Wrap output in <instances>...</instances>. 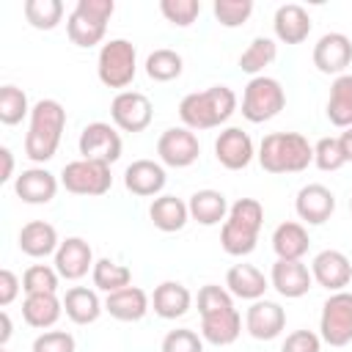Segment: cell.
Masks as SVG:
<instances>
[{
    "mask_svg": "<svg viewBox=\"0 0 352 352\" xmlns=\"http://www.w3.org/2000/svg\"><path fill=\"white\" fill-rule=\"evenodd\" d=\"M63 311V300H58V294L52 292H41V294H28L25 302H22V316L30 327H52L58 322Z\"/></svg>",
    "mask_w": 352,
    "mask_h": 352,
    "instance_id": "f546056e",
    "label": "cell"
},
{
    "mask_svg": "<svg viewBox=\"0 0 352 352\" xmlns=\"http://www.w3.org/2000/svg\"><path fill=\"white\" fill-rule=\"evenodd\" d=\"M311 275L319 286L330 292H344V286L352 280V261L341 250H319L311 261Z\"/></svg>",
    "mask_w": 352,
    "mask_h": 352,
    "instance_id": "4fadbf2b",
    "label": "cell"
},
{
    "mask_svg": "<svg viewBox=\"0 0 352 352\" xmlns=\"http://www.w3.org/2000/svg\"><path fill=\"white\" fill-rule=\"evenodd\" d=\"M160 11L170 25L187 28L195 22V16L201 14V3L198 0H160Z\"/></svg>",
    "mask_w": 352,
    "mask_h": 352,
    "instance_id": "60d3db41",
    "label": "cell"
},
{
    "mask_svg": "<svg viewBox=\"0 0 352 352\" xmlns=\"http://www.w3.org/2000/svg\"><path fill=\"white\" fill-rule=\"evenodd\" d=\"M212 11H214L220 25L236 28V25L248 22V16L253 14V0H214Z\"/></svg>",
    "mask_w": 352,
    "mask_h": 352,
    "instance_id": "ab89813d",
    "label": "cell"
},
{
    "mask_svg": "<svg viewBox=\"0 0 352 352\" xmlns=\"http://www.w3.org/2000/svg\"><path fill=\"white\" fill-rule=\"evenodd\" d=\"M239 333H242V316L236 308H226V311L201 316V336L209 344H217V346L234 344L239 338Z\"/></svg>",
    "mask_w": 352,
    "mask_h": 352,
    "instance_id": "cb8c5ba5",
    "label": "cell"
},
{
    "mask_svg": "<svg viewBox=\"0 0 352 352\" xmlns=\"http://www.w3.org/2000/svg\"><path fill=\"white\" fill-rule=\"evenodd\" d=\"M58 245H60L58 242V231L47 220H30L19 231V248H22V253H28L33 258H41V256L55 253Z\"/></svg>",
    "mask_w": 352,
    "mask_h": 352,
    "instance_id": "484cf974",
    "label": "cell"
},
{
    "mask_svg": "<svg viewBox=\"0 0 352 352\" xmlns=\"http://www.w3.org/2000/svg\"><path fill=\"white\" fill-rule=\"evenodd\" d=\"M226 286L239 300H261L267 292V278L253 264H234L226 272Z\"/></svg>",
    "mask_w": 352,
    "mask_h": 352,
    "instance_id": "4316f807",
    "label": "cell"
},
{
    "mask_svg": "<svg viewBox=\"0 0 352 352\" xmlns=\"http://www.w3.org/2000/svg\"><path fill=\"white\" fill-rule=\"evenodd\" d=\"M226 308H234V294L228 289H223L217 283H206L198 292V314L201 316H209V314H217Z\"/></svg>",
    "mask_w": 352,
    "mask_h": 352,
    "instance_id": "b9f144b4",
    "label": "cell"
},
{
    "mask_svg": "<svg viewBox=\"0 0 352 352\" xmlns=\"http://www.w3.org/2000/svg\"><path fill=\"white\" fill-rule=\"evenodd\" d=\"M66 126V110L58 99H38L30 107V126L25 135V154L33 162H47L55 157L60 132Z\"/></svg>",
    "mask_w": 352,
    "mask_h": 352,
    "instance_id": "6da1fadb",
    "label": "cell"
},
{
    "mask_svg": "<svg viewBox=\"0 0 352 352\" xmlns=\"http://www.w3.org/2000/svg\"><path fill=\"white\" fill-rule=\"evenodd\" d=\"M16 292H19V278L8 267H3L0 270V305H8L16 297Z\"/></svg>",
    "mask_w": 352,
    "mask_h": 352,
    "instance_id": "c3c4849f",
    "label": "cell"
},
{
    "mask_svg": "<svg viewBox=\"0 0 352 352\" xmlns=\"http://www.w3.org/2000/svg\"><path fill=\"white\" fill-rule=\"evenodd\" d=\"M148 217L160 231H182L190 220V209L176 195H157L148 206Z\"/></svg>",
    "mask_w": 352,
    "mask_h": 352,
    "instance_id": "4dcf8cb0",
    "label": "cell"
},
{
    "mask_svg": "<svg viewBox=\"0 0 352 352\" xmlns=\"http://www.w3.org/2000/svg\"><path fill=\"white\" fill-rule=\"evenodd\" d=\"M338 140H341V148H344V157H346V162H352V126H349V129H344Z\"/></svg>",
    "mask_w": 352,
    "mask_h": 352,
    "instance_id": "816d5d0a",
    "label": "cell"
},
{
    "mask_svg": "<svg viewBox=\"0 0 352 352\" xmlns=\"http://www.w3.org/2000/svg\"><path fill=\"white\" fill-rule=\"evenodd\" d=\"M162 352H204V341L198 338L195 330L190 327H176V330H168L165 338H162Z\"/></svg>",
    "mask_w": 352,
    "mask_h": 352,
    "instance_id": "ee69618b",
    "label": "cell"
},
{
    "mask_svg": "<svg viewBox=\"0 0 352 352\" xmlns=\"http://www.w3.org/2000/svg\"><path fill=\"white\" fill-rule=\"evenodd\" d=\"M124 187L132 195H157L165 187V168L154 160H135L124 170Z\"/></svg>",
    "mask_w": 352,
    "mask_h": 352,
    "instance_id": "d6986e66",
    "label": "cell"
},
{
    "mask_svg": "<svg viewBox=\"0 0 352 352\" xmlns=\"http://www.w3.org/2000/svg\"><path fill=\"white\" fill-rule=\"evenodd\" d=\"M275 55H278V44L270 36H256L248 44V50L239 55V69L258 77V72H264V66H270Z\"/></svg>",
    "mask_w": 352,
    "mask_h": 352,
    "instance_id": "e575fe53",
    "label": "cell"
},
{
    "mask_svg": "<svg viewBox=\"0 0 352 352\" xmlns=\"http://www.w3.org/2000/svg\"><path fill=\"white\" fill-rule=\"evenodd\" d=\"M236 110V94L228 85H212L206 91H192L179 102V116L187 129H212L228 121Z\"/></svg>",
    "mask_w": 352,
    "mask_h": 352,
    "instance_id": "7a4b0ae2",
    "label": "cell"
},
{
    "mask_svg": "<svg viewBox=\"0 0 352 352\" xmlns=\"http://www.w3.org/2000/svg\"><path fill=\"white\" fill-rule=\"evenodd\" d=\"M256 242H258V228H253L248 223H239L234 217H226V223L220 228V245H223L226 253L248 256V253H253Z\"/></svg>",
    "mask_w": 352,
    "mask_h": 352,
    "instance_id": "d6a6232c",
    "label": "cell"
},
{
    "mask_svg": "<svg viewBox=\"0 0 352 352\" xmlns=\"http://www.w3.org/2000/svg\"><path fill=\"white\" fill-rule=\"evenodd\" d=\"M286 104V94L280 88V82L275 77H267V74H258L253 77L248 85H245V94H242V116L253 124H261V121H270L275 118Z\"/></svg>",
    "mask_w": 352,
    "mask_h": 352,
    "instance_id": "8992f818",
    "label": "cell"
},
{
    "mask_svg": "<svg viewBox=\"0 0 352 352\" xmlns=\"http://www.w3.org/2000/svg\"><path fill=\"white\" fill-rule=\"evenodd\" d=\"M319 330L330 346H346L352 341V292H333L324 300Z\"/></svg>",
    "mask_w": 352,
    "mask_h": 352,
    "instance_id": "ba28073f",
    "label": "cell"
},
{
    "mask_svg": "<svg viewBox=\"0 0 352 352\" xmlns=\"http://www.w3.org/2000/svg\"><path fill=\"white\" fill-rule=\"evenodd\" d=\"M157 154L170 168H187V165H192L198 160L201 143H198V138L187 126H170V129H165L160 135Z\"/></svg>",
    "mask_w": 352,
    "mask_h": 352,
    "instance_id": "8fae6325",
    "label": "cell"
},
{
    "mask_svg": "<svg viewBox=\"0 0 352 352\" xmlns=\"http://www.w3.org/2000/svg\"><path fill=\"white\" fill-rule=\"evenodd\" d=\"M0 352H8V349H6V346H0Z\"/></svg>",
    "mask_w": 352,
    "mask_h": 352,
    "instance_id": "f5cc1de1",
    "label": "cell"
},
{
    "mask_svg": "<svg viewBox=\"0 0 352 352\" xmlns=\"http://www.w3.org/2000/svg\"><path fill=\"white\" fill-rule=\"evenodd\" d=\"M63 16L60 0H25V19L38 30H52Z\"/></svg>",
    "mask_w": 352,
    "mask_h": 352,
    "instance_id": "8d00e7d4",
    "label": "cell"
},
{
    "mask_svg": "<svg viewBox=\"0 0 352 352\" xmlns=\"http://www.w3.org/2000/svg\"><path fill=\"white\" fill-rule=\"evenodd\" d=\"M349 212H352V198H349Z\"/></svg>",
    "mask_w": 352,
    "mask_h": 352,
    "instance_id": "db71d44e",
    "label": "cell"
},
{
    "mask_svg": "<svg viewBox=\"0 0 352 352\" xmlns=\"http://www.w3.org/2000/svg\"><path fill=\"white\" fill-rule=\"evenodd\" d=\"M11 333H14V327H11V316H8V311H0V346L8 344Z\"/></svg>",
    "mask_w": 352,
    "mask_h": 352,
    "instance_id": "f907efd6",
    "label": "cell"
},
{
    "mask_svg": "<svg viewBox=\"0 0 352 352\" xmlns=\"http://www.w3.org/2000/svg\"><path fill=\"white\" fill-rule=\"evenodd\" d=\"M14 192L25 204H50L58 192V179L47 168H28L16 176Z\"/></svg>",
    "mask_w": 352,
    "mask_h": 352,
    "instance_id": "ffe728a7",
    "label": "cell"
},
{
    "mask_svg": "<svg viewBox=\"0 0 352 352\" xmlns=\"http://www.w3.org/2000/svg\"><path fill=\"white\" fill-rule=\"evenodd\" d=\"M104 311L118 322H138L148 311V294L140 286H124L104 297Z\"/></svg>",
    "mask_w": 352,
    "mask_h": 352,
    "instance_id": "44dd1931",
    "label": "cell"
},
{
    "mask_svg": "<svg viewBox=\"0 0 352 352\" xmlns=\"http://www.w3.org/2000/svg\"><path fill=\"white\" fill-rule=\"evenodd\" d=\"M91 278H94V286L102 289V292H118L124 286L132 283V272L126 264H118V261H110V258H99L91 270Z\"/></svg>",
    "mask_w": 352,
    "mask_h": 352,
    "instance_id": "d590c367",
    "label": "cell"
},
{
    "mask_svg": "<svg viewBox=\"0 0 352 352\" xmlns=\"http://www.w3.org/2000/svg\"><path fill=\"white\" fill-rule=\"evenodd\" d=\"M272 25H275V36L286 44H300L308 38L311 33V16L308 11L300 6V3H283L278 6L275 16H272Z\"/></svg>",
    "mask_w": 352,
    "mask_h": 352,
    "instance_id": "7402d4cb",
    "label": "cell"
},
{
    "mask_svg": "<svg viewBox=\"0 0 352 352\" xmlns=\"http://www.w3.org/2000/svg\"><path fill=\"white\" fill-rule=\"evenodd\" d=\"M14 173V154L8 146H0V184L8 182Z\"/></svg>",
    "mask_w": 352,
    "mask_h": 352,
    "instance_id": "681fc988",
    "label": "cell"
},
{
    "mask_svg": "<svg viewBox=\"0 0 352 352\" xmlns=\"http://www.w3.org/2000/svg\"><path fill=\"white\" fill-rule=\"evenodd\" d=\"M143 66H146V74H148L151 80L168 82V80H176V77L182 74L184 60H182V55H179L176 50L160 47V50H154V52L146 55V63H143Z\"/></svg>",
    "mask_w": 352,
    "mask_h": 352,
    "instance_id": "836d02e7",
    "label": "cell"
},
{
    "mask_svg": "<svg viewBox=\"0 0 352 352\" xmlns=\"http://www.w3.org/2000/svg\"><path fill=\"white\" fill-rule=\"evenodd\" d=\"M270 280L283 297H302L314 286V275L308 272V267L302 261H289V258H278L272 264Z\"/></svg>",
    "mask_w": 352,
    "mask_h": 352,
    "instance_id": "ac0fdd59",
    "label": "cell"
},
{
    "mask_svg": "<svg viewBox=\"0 0 352 352\" xmlns=\"http://www.w3.org/2000/svg\"><path fill=\"white\" fill-rule=\"evenodd\" d=\"M245 327L258 341H272L286 327V311L272 300H253V305L245 314Z\"/></svg>",
    "mask_w": 352,
    "mask_h": 352,
    "instance_id": "9a60e30c",
    "label": "cell"
},
{
    "mask_svg": "<svg viewBox=\"0 0 352 352\" xmlns=\"http://www.w3.org/2000/svg\"><path fill=\"white\" fill-rule=\"evenodd\" d=\"M77 148L82 160H96L104 165H113L121 157V135L107 121H91L82 126Z\"/></svg>",
    "mask_w": 352,
    "mask_h": 352,
    "instance_id": "9c48e42d",
    "label": "cell"
},
{
    "mask_svg": "<svg viewBox=\"0 0 352 352\" xmlns=\"http://www.w3.org/2000/svg\"><path fill=\"white\" fill-rule=\"evenodd\" d=\"M94 250L82 236H66L55 250V270L66 280L82 278L88 270H94Z\"/></svg>",
    "mask_w": 352,
    "mask_h": 352,
    "instance_id": "2e32d148",
    "label": "cell"
},
{
    "mask_svg": "<svg viewBox=\"0 0 352 352\" xmlns=\"http://www.w3.org/2000/svg\"><path fill=\"white\" fill-rule=\"evenodd\" d=\"M60 184L74 192V195H104L113 184L110 165L96 162V160H74L63 165L60 170Z\"/></svg>",
    "mask_w": 352,
    "mask_h": 352,
    "instance_id": "52a82bcc",
    "label": "cell"
},
{
    "mask_svg": "<svg viewBox=\"0 0 352 352\" xmlns=\"http://www.w3.org/2000/svg\"><path fill=\"white\" fill-rule=\"evenodd\" d=\"M113 0H77L74 11L66 19V33L77 47H94L104 38L107 19L113 16Z\"/></svg>",
    "mask_w": 352,
    "mask_h": 352,
    "instance_id": "277c9868",
    "label": "cell"
},
{
    "mask_svg": "<svg viewBox=\"0 0 352 352\" xmlns=\"http://www.w3.org/2000/svg\"><path fill=\"white\" fill-rule=\"evenodd\" d=\"M314 162H316L319 170H338L346 162L344 148H341V140L338 138H322L314 146Z\"/></svg>",
    "mask_w": 352,
    "mask_h": 352,
    "instance_id": "7bdbcfd3",
    "label": "cell"
},
{
    "mask_svg": "<svg viewBox=\"0 0 352 352\" xmlns=\"http://www.w3.org/2000/svg\"><path fill=\"white\" fill-rule=\"evenodd\" d=\"M187 209H190V217L198 220L201 226H217L220 220L226 223L228 217V201L220 190H195L187 201Z\"/></svg>",
    "mask_w": 352,
    "mask_h": 352,
    "instance_id": "d4e9b609",
    "label": "cell"
},
{
    "mask_svg": "<svg viewBox=\"0 0 352 352\" xmlns=\"http://www.w3.org/2000/svg\"><path fill=\"white\" fill-rule=\"evenodd\" d=\"M228 217H234L239 223H248L253 228H261V223H264V206L256 198H239V201L231 204Z\"/></svg>",
    "mask_w": 352,
    "mask_h": 352,
    "instance_id": "bcb514c9",
    "label": "cell"
},
{
    "mask_svg": "<svg viewBox=\"0 0 352 352\" xmlns=\"http://www.w3.org/2000/svg\"><path fill=\"white\" fill-rule=\"evenodd\" d=\"M327 118L341 129L352 126V74H338L333 80L327 96Z\"/></svg>",
    "mask_w": 352,
    "mask_h": 352,
    "instance_id": "1f68e13d",
    "label": "cell"
},
{
    "mask_svg": "<svg viewBox=\"0 0 352 352\" xmlns=\"http://www.w3.org/2000/svg\"><path fill=\"white\" fill-rule=\"evenodd\" d=\"M308 231L302 223H294V220H286L280 223L275 231H272V248L278 253V258H289V261H300L305 253H308Z\"/></svg>",
    "mask_w": 352,
    "mask_h": 352,
    "instance_id": "83f0119b",
    "label": "cell"
},
{
    "mask_svg": "<svg viewBox=\"0 0 352 352\" xmlns=\"http://www.w3.org/2000/svg\"><path fill=\"white\" fill-rule=\"evenodd\" d=\"M113 124L124 132H143L154 118V104L140 91H118L110 104Z\"/></svg>",
    "mask_w": 352,
    "mask_h": 352,
    "instance_id": "30bf717a",
    "label": "cell"
},
{
    "mask_svg": "<svg viewBox=\"0 0 352 352\" xmlns=\"http://www.w3.org/2000/svg\"><path fill=\"white\" fill-rule=\"evenodd\" d=\"M28 113H30V107H28L25 91L16 85H3L0 88V121L11 126V124H19Z\"/></svg>",
    "mask_w": 352,
    "mask_h": 352,
    "instance_id": "74e56055",
    "label": "cell"
},
{
    "mask_svg": "<svg viewBox=\"0 0 352 352\" xmlns=\"http://www.w3.org/2000/svg\"><path fill=\"white\" fill-rule=\"evenodd\" d=\"M151 305H154V314L162 316V319H179L190 311L192 305V294L184 283L179 280H162L157 289H154V297H151Z\"/></svg>",
    "mask_w": 352,
    "mask_h": 352,
    "instance_id": "603a6c76",
    "label": "cell"
},
{
    "mask_svg": "<svg viewBox=\"0 0 352 352\" xmlns=\"http://www.w3.org/2000/svg\"><path fill=\"white\" fill-rule=\"evenodd\" d=\"M96 72L107 88H126L138 72L135 44L129 38H110L107 44H102L96 58Z\"/></svg>",
    "mask_w": 352,
    "mask_h": 352,
    "instance_id": "5b68a950",
    "label": "cell"
},
{
    "mask_svg": "<svg viewBox=\"0 0 352 352\" xmlns=\"http://www.w3.org/2000/svg\"><path fill=\"white\" fill-rule=\"evenodd\" d=\"M294 209H297L300 220L319 226V223L330 220V214L336 212V195H333L330 187L314 182V184L300 187V192L294 198Z\"/></svg>",
    "mask_w": 352,
    "mask_h": 352,
    "instance_id": "e0dca14e",
    "label": "cell"
},
{
    "mask_svg": "<svg viewBox=\"0 0 352 352\" xmlns=\"http://www.w3.org/2000/svg\"><path fill=\"white\" fill-rule=\"evenodd\" d=\"M58 270L50 267V264H33L25 270L22 275V289L28 294H41V292H58Z\"/></svg>",
    "mask_w": 352,
    "mask_h": 352,
    "instance_id": "f35d334b",
    "label": "cell"
},
{
    "mask_svg": "<svg viewBox=\"0 0 352 352\" xmlns=\"http://www.w3.org/2000/svg\"><path fill=\"white\" fill-rule=\"evenodd\" d=\"M322 349V338L314 330H294L286 336L280 352H319Z\"/></svg>",
    "mask_w": 352,
    "mask_h": 352,
    "instance_id": "7dc6e473",
    "label": "cell"
},
{
    "mask_svg": "<svg viewBox=\"0 0 352 352\" xmlns=\"http://www.w3.org/2000/svg\"><path fill=\"white\" fill-rule=\"evenodd\" d=\"M352 63V41L346 33L330 30L314 44V66L322 74H344V69Z\"/></svg>",
    "mask_w": 352,
    "mask_h": 352,
    "instance_id": "7c38bea8",
    "label": "cell"
},
{
    "mask_svg": "<svg viewBox=\"0 0 352 352\" xmlns=\"http://www.w3.org/2000/svg\"><path fill=\"white\" fill-rule=\"evenodd\" d=\"M33 352H74V336L66 330H47L36 336Z\"/></svg>",
    "mask_w": 352,
    "mask_h": 352,
    "instance_id": "f6af8a7d",
    "label": "cell"
},
{
    "mask_svg": "<svg viewBox=\"0 0 352 352\" xmlns=\"http://www.w3.org/2000/svg\"><path fill=\"white\" fill-rule=\"evenodd\" d=\"M63 308H66V316L74 322V324H91L99 319L102 314V300L94 289L88 286H72L63 297Z\"/></svg>",
    "mask_w": 352,
    "mask_h": 352,
    "instance_id": "f1b7e54d",
    "label": "cell"
},
{
    "mask_svg": "<svg viewBox=\"0 0 352 352\" xmlns=\"http://www.w3.org/2000/svg\"><path fill=\"white\" fill-rule=\"evenodd\" d=\"M214 157L228 170H242L253 160V140L242 126H228L214 140Z\"/></svg>",
    "mask_w": 352,
    "mask_h": 352,
    "instance_id": "5bb4252c",
    "label": "cell"
},
{
    "mask_svg": "<svg viewBox=\"0 0 352 352\" xmlns=\"http://www.w3.org/2000/svg\"><path fill=\"white\" fill-rule=\"evenodd\" d=\"M258 162L267 173H297L314 162V146L300 132H270L258 143Z\"/></svg>",
    "mask_w": 352,
    "mask_h": 352,
    "instance_id": "3957f363",
    "label": "cell"
}]
</instances>
